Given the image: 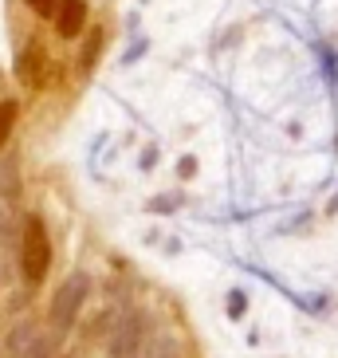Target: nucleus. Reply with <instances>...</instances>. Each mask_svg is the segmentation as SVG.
<instances>
[{"label": "nucleus", "mask_w": 338, "mask_h": 358, "mask_svg": "<svg viewBox=\"0 0 338 358\" xmlns=\"http://www.w3.org/2000/svg\"><path fill=\"white\" fill-rule=\"evenodd\" d=\"M177 201L181 197H173V193H169V197H154V201H149V209H154V213H173V205H177Z\"/></svg>", "instance_id": "nucleus-14"}, {"label": "nucleus", "mask_w": 338, "mask_h": 358, "mask_svg": "<svg viewBox=\"0 0 338 358\" xmlns=\"http://www.w3.org/2000/svg\"><path fill=\"white\" fill-rule=\"evenodd\" d=\"M55 32L64 36V40H75V36L87 28V0H59V8H55Z\"/></svg>", "instance_id": "nucleus-5"}, {"label": "nucleus", "mask_w": 338, "mask_h": 358, "mask_svg": "<svg viewBox=\"0 0 338 358\" xmlns=\"http://www.w3.org/2000/svg\"><path fill=\"white\" fill-rule=\"evenodd\" d=\"M87 295H91V275L87 272H71L59 284V292L52 295V311H47V319H52V327L59 331V335H67L75 327V319H79V311H83Z\"/></svg>", "instance_id": "nucleus-1"}, {"label": "nucleus", "mask_w": 338, "mask_h": 358, "mask_svg": "<svg viewBox=\"0 0 338 358\" xmlns=\"http://www.w3.org/2000/svg\"><path fill=\"white\" fill-rule=\"evenodd\" d=\"M142 358H181V347L173 335H154V343L142 350Z\"/></svg>", "instance_id": "nucleus-7"}, {"label": "nucleus", "mask_w": 338, "mask_h": 358, "mask_svg": "<svg viewBox=\"0 0 338 358\" xmlns=\"http://www.w3.org/2000/svg\"><path fill=\"white\" fill-rule=\"evenodd\" d=\"M98 48H103V32H91V40H87V48H83V71H91V67L98 64Z\"/></svg>", "instance_id": "nucleus-11"}, {"label": "nucleus", "mask_w": 338, "mask_h": 358, "mask_svg": "<svg viewBox=\"0 0 338 358\" xmlns=\"http://www.w3.org/2000/svg\"><path fill=\"white\" fill-rule=\"evenodd\" d=\"M20 193V178H16V162H0V201H8Z\"/></svg>", "instance_id": "nucleus-9"}, {"label": "nucleus", "mask_w": 338, "mask_h": 358, "mask_svg": "<svg viewBox=\"0 0 338 358\" xmlns=\"http://www.w3.org/2000/svg\"><path fill=\"white\" fill-rule=\"evenodd\" d=\"M244 303H248V299H244V292H228V315H233V319L244 315Z\"/></svg>", "instance_id": "nucleus-13"}, {"label": "nucleus", "mask_w": 338, "mask_h": 358, "mask_svg": "<svg viewBox=\"0 0 338 358\" xmlns=\"http://www.w3.org/2000/svg\"><path fill=\"white\" fill-rule=\"evenodd\" d=\"M142 343H146V315H142V311H130V315H122V323L110 331L106 358H138Z\"/></svg>", "instance_id": "nucleus-3"}, {"label": "nucleus", "mask_w": 338, "mask_h": 358, "mask_svg": "<svg viewBox=\"0 0 338 358\" xmlns=\"http://www.w3.org/2000/svg\"><path fill=\"white\" fill-rule=\"evenodd\" d=\"M16 115H20V106L12 103V99H4V103H0V146L8 142L12 127H16Z\"/></svg>", "instance_id": "nucleus-10"}, {"label": "nucleus", "mask_w": 338, "mask_h": 358, "mask_svg": "<svg viewBox=\"0 0 338 358\" xmlns=\"http://www.w3.org/2000/svg\"><path fill=\"white\" fill-rule=\"evenodd\" d=\"M181 178H189V173H193V169H197V162H193V158H181Z\"/></svg>", "instance_id": "nucleus-15"}, {"label": "nucleus", "mask_w": 338, "mask_h": 358, "mask_svg": "<svg viewBox=\"0 0 338 358\" xmlns=\"http://www.w3.org/2000/svg\"><path fill=\"white\" fill-rule=\"evenodd\" d=\"M20 268L28 284H40L47 268H52V241H47V229H43L40 217H28L24 221V241H20Z\"/></svg>", "instance_id": "nucleus-2"}, {"label": "nucleus", "mask_w": 338, "mask_h": 358, "mask_svg": "<svg viewBox=\"0 0 338 358\" xmlns=\"http://www.w3.org/2000/svg\"><path fill=\"white\" fill-rule=\"evenodd\" d=\"M16 79L28 87H43L47 79V55H43L40 43H28L20 55H16Z\"/></svg>", "instance_id": "nucleus-4"}, {"label": "nucleus", "mask_w": 338, "mask_h": 358, "mask_svg": "<svg viewBox=\"0 0 338 358\" xmlns=\"http://www.w3.org/2000/svg\"><path fill=\"white\" fill-rule=\"evenodd\" d=\"M24 4H28L36 16H55V8H59V0H24Z\"/></svg>", "instance_id": "nucleus-12"}, {"label": "nucleus", "mask_w": 338, "mask_h": 358, "mask_svg": "<svg viewBox=\"0 0 338 358\" xmlns=\"http://www.w3.org/2000/svg\"><path fill=\"white\" fill-rule=\"evenodd\" d=\"M36 335H40V327H36V323H20V327H12V335H8V350H12L16 358H24L28 350H32Z\"/></svg>", "instance_id": "nucleus-6"}, {"label": "nucleus", "mask_w": 338, "mask_h": 358, "mask_svg": "<svg viewBox=\"0 0 338 358\" xmlns=\"http://www.w3.org/2000/svg\"><path fill=\"white\" fill-rule=\"evenodd\" d=\"M59 338H64V335H59L55 327L47 331V335L40 331V335H36V343H32V350H28L24 358H52V355H55V347H59Z\"/></svg>", "instance_id": "nucleus-8"}]
</instances>
